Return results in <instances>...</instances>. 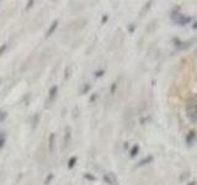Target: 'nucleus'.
<instances>
[{"instance_id": "23", "label": "nucleus", "mask_w": 197, "mask_h": 185, "mask_svg": "<svg viewBox=\"0 0 197 185\" xmlns=\"http://www.w3.org/2000/svg\"><path fill=\"white\" fill-rule=\"evenodd\" d=\"M189 185H196V182H192L191 184H189Z\"/></svg>"}, {"instance_id": "8", "label": "nucleus", "mask_w": 197, "mask_h": 185, "mask_svg": "<svg viewBox=\"0 0 197 185\" xmlns=\"http://www.w3.org/2000/svg\"><path fill=\"white\" fill-rule=\"evenodd\" d=\"M153 160V157L151 156H148V157H146L144 159H142L139 163H138V167H143V165H147L148 163H150Z\"/></svg>"}, {"instance_id": "21", "label": "nucleus", "mask_w": 197, "mask_h": 185, "mask_svg": "<svg viewBox=\"0 0 197 185\" xmlns=\"http://www.w3.org/2000/svg\"><path fill=\"white\" fill-rule=\"evenodd\" d=\"M37 120H38V115H36L35 116V121H33V129L36 127V125H37Z\"/></svg>"}, {"instance_id": "1", "label": "nucleus", "mask_w": 197, "mask_h": 185, "mask_svg": "<svg viewBox=\"0 0 197 185\" xmlns=\"http://www.w3.org/2000/svg\"><path fill=\"white\" fill-rule=\"evenodd\" d=\"M171 19H173V21L175 24H177L180 26H185V25H187V24H190L192 21L191 16H187V15H184V14H180V12L179 14H174L171 16Z\"/></svg>"}, {"instance_id": "14", "label": "nucleus", "mask_w": 197, "mask_h": 185, "mask_svg": "<svg viewBox=\"0 0 197 185\" xmlns=\"http://www.w3.org/2000/svg\"><path fill=\"white\" fill-rule=\"evenodd\" d=\"M53 177H54V175H53L52 173H50V174H48V175H47V178H46V180H45V185H48L49 183L52 182V179H53Z\"/></svg>"}, {"instance_id": "2", "label": "nucleus", "mask_w": 197, "mask_h": 185, "mask_svg": "<svg viewBox=\"0 0 197 185\" xmlns=\"http://www.w3.org/2000/svg\"><path fill=\"white\" fill-rule=\"evenodd\" d=\"M186 114L190 121L197 122V104L196 102H189L187 107H186Z\"/></svg>"}, {"instance_id": "12", "label": "nucleus", "mask_w": 197, "mask_h": 185, "mask_svg": "<svg viewBox=\"0 0 197 185\" xmlns=\"http://www.w3.org/2000/svg\"><path fill=\"white\" fill-rule=\"evenodd\" d=\"M5 141H6V133H5V132H1V133H0V148L4 147Z\"/></svg>"}, {"instance_id": "15", "label": "nucleus", "mask_w": 197, "mask_h": 185, "mask_svg": "<svg viewBox=\"0 0 197 185\" xmlns=\"http://www.w3.org/2000/svg\"><path fill=\"white\" fill-rule=\"evenodd\" d=\"M6 48H7V43H2L1 47H0V57L4 54V52L6 51Z\"/></svg>"}, {"instance_id": "13", "label": "nucleus", "mask_w": 197, "mask_h": 185, "mask_svg": "<svg viewBox=\"0 0 197 185\" xmlns=\"http://www.w3.org/2000/svg\"><path fill=\"white\" fill-rule=\"evenodd\" d=\"M7 117V112L6 111H1L0 110V121H5V119Z\"/></svg>"}, {"instance_id": "20", "label": "nucleus", "mask_w": 197, "mask_h": 185, "mask_svg": "<svg viewBox=\"0 0 197 185\" xmlns=\"http://www.w3.org/2000/svg\"><path fill=\"white\" fill-rule=\"evenodd\" d=\"M107 19H108V16H107V15H105V16H103V17H102V21H101V24H102V25H103V24H105V22H106V21H107Z\"/></svg>"}, {"instance_id": "4", "label": "nucleus", "mask_w": 197, "mask_h": 185, "mask_svg": "<svg viewBox=\"0 0 197 185\" xmlns=\"http://www.w3.org/2000/svg\"><path fill=\"white\" fill-rule=\"evenodd\" d=\"M58 24H59V21L58 20H54L53 22H52V25L49 26V29L47 30V32H46V38H48L49 36H52L53 35V32L57 30V27H58Z\"/></svg>"}, {"instance_id": "11", "label": "nucleus", "mask_w": 197, "mask_h": 185, "mask_svg": "<svg viewBox=\"0 0 197 185\" xmlns=\"http://www.w3.org/2000/svg\"><path fill=\"white\" fill-rule=\"evenodd\" d=\"M69 139H70V130H69V129H67V130H65V136H64V146H67V144H68Z\"/></svg>"}, {"instance_id": "10", "label": "nucleus", "mask_w": 197, "mask_h": 185, "mask_svg": "<svg viewBox=\"0 0 197 185\" xmlns=\"http://www.w3.org/2000/svg\"><path fill=\"white\" fill-rule=\"evenodd\" d=\"M138 151H139V146H138V144L133 146L132 149H131V152H129V156H131V157H136L137 153H138Z\"/></svg>"}, {"instance_id": "18", "label": "nucleus", "mask_w": 197, "mask_h": 185, "mask_svg": "<svg viewBox=\"0 0 197 185\" xmlns=\"http://www.w3.org/2000/svg\"><path fill=\"white\" fill-rule=\"evenodd\" d=\"M103 75V70H98L96 73H95V77L96 78H100V77H102Z\"/></svg>"}, {"instance_id": "16", "label": "nucleus", "mask_w": 197, "mask_h": 185, "mask_svg": "<svg viewBox=\"0 0 197 185\" xmlns=\"http://www.w3.org/2000/svg\"><path fill=\"white\" fill-rule=\"evenodd\" d=\"M84 177H85V179H88V180H91V182L96 180V178H95L94 175H91V174H85Z\"/></svg>"}, {"instance_id": "7", "label": "nucleus", "mask_w": 197, "mask_h": 185, "mask_svg": "<svg viewBox=\"0 0 197 185\" xmlns=\"http://www.w3.org/2000/svg\"><path fill=\"white\" fill-rule=\"evenodd\" d=\"M54 137L55 135L54 133H50L49 135V139H48V148L50 152H53V148H54Z\"/></svg>"}, {"instance_id": "17", "label": "nucleus", "mask_w": 197, "mask_h": 185, "mask_svg": "<svg viewBox=\"0 0 197 185\" xmlns=\"http://www.w3.org/2000/svg\"><path fill=\"white\" fill-rule=\"evenodd\" d=\"M90 88H91V87H90L89 84H85V87H84V89L81 90V94H86V92H89V90H90Z\"/></svg>"}, {"instance_id": "19", "label": "nucleus", "mask_w": 197, "mask_h": 185, "mask_svg": "<svg viewBox=\"0 0 197 185\" xmlns=\"http://www.w3.org/2000/svg\"><path fill=\"white\" fill-rule=\"evenodd\" d=\"M33 4H35V1H33V0H31V1H28V2H27V6H26V9H30V7H31V6L33 5Z\"/></svg>"}, {"instance_id": "22", "label": "nucleus", "mask_w": 197, "mask_h": 185, "mask_svg": "<svg viewBox=\"0 0 197 185\" xmlns=\"http://www.w3.org/2000/svg\"><path fill=\"white\" fill-rule=\"evenodd\" d=\"M192 29H194V30H197V21H196V22H195V24H194V26H192Z\"/></svg>"}, {"instance_id": "9", "label": "nucleus", "mask_w": 197, "mask_h": 185, "mask_svg": "<svg viewBox=\"0 0 197 185\" xmlns=\"http://www.w3.org/2000/svg\"><path fill=\"white\" fill-rule=\"evenodd\" d=\"M77 160H78V158H77V157H72V158L68 160V169H72V168H74V165H75Z\"/></svg>"}, {"instance_id": "5", "label": "nucleus", "mask_w": 197, "mask_h": 185, "mask_svg": "<svg viewBox=\"0 0 197 185\" xmlns=\"http://www.w3.org/2000/svg\"><path fill=\"white\" fill-rule=\"evenodd\" d=\"M195 138H196V133L194 132V131H191L187 136H186V143L189 144V146H191V144H194V142H195Z\"/></svg>"}, {"instance_id": "3", "label": "nucleus", "mask_w": 197, "mask_h": 185, "mask_svg": "<svg viewBox=\"0 0 197 185\" xmlns=\"http://www.w3.org/2000/svg\"><path fill=\"white\" fill-rule=\"evenodd\" d=\"M103 182L108 185H117V178L113 173H106L103 175Z\"/></svg>"}, {"instance_id": "6", "label": "nucleus", "mask_w": 197, "mask_h": 185, "mask_svg": "<svg viewBox=\"0 0 197 185\" xmlns=\"http://www.w3.org/2000/svg\"><path fill=\"white\" fill-rule=\"evenodd\" d=\"M57 92H58V87L57 85H53L49 90V100H53L55 96H57Z\"/></svg>"}]
</instances>
